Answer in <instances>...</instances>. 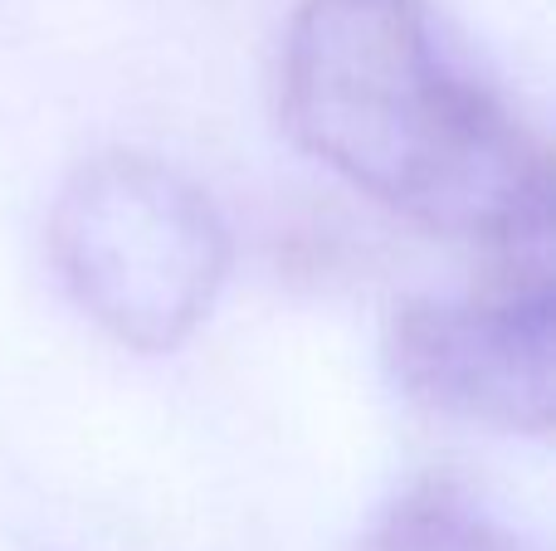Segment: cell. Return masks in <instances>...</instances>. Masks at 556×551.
Masks as SVG:
<instances>
[{
	"label": "cell",
	"instance_id": "cell-1",
	"mask_svg": "<svg viewBox=\"0 0 556 551\" xmlns=\"http://www.w3.org/2000/svg\"><path fill=\"white\" fill-rule=\"evenodd\" d=\"M283 123L303 152L425 230L547 249V152L454 64L425 0H303L283 44Z\"/></svg>",
	"mask_w": 556,
	"mask_h": 551
},
{
	"label": "cell",
	"instance_id": "cell-2",
	"mask_svg": "<svg viewBox=\"0 0 556 551\" xmlns=\"http://www.w3.org/2000/svg\"><path fill=\"white\" fill-rule=\"evenodd\" d=\"M49 249L78 308L137 351L191 337L230 269V234L205 191L137 152L93 156L68 176Z\"/></svg>",
	"mask_w": 556,
	"mask_h": 551
},
{
	"label": "cell",
	"instance_id": "cell-3",
	"mask_svg": "<svg viewBox=\"0 0 556 551\" xmlns=\"http://www.w3.org/2000/svg\"><path fill=\"white\" fill-rule=\"evenodd\" d=\"M556 312L547 273L483 298H415L386 328L391 376L434 415L508 435L552 425Z\"/></svg>",
	"mask_w": 556,
	"mask_h": 551
},
{
	"label": "cell",
	"instance_id": "cell-4",
	"mask_svg": "<svg viewBox=\"0 0 556 551\" xmlns=\"http://www.w3.org/2000/svg\"><path fill=\"white\" fill-rule=\"evenodd\" d=\"M362 551H538L493 508L464 494L450 478L415 484L371 527Z\"/></svg>",
	"mask_w": 556,
	"mask_h": 551
}]
</instances>
